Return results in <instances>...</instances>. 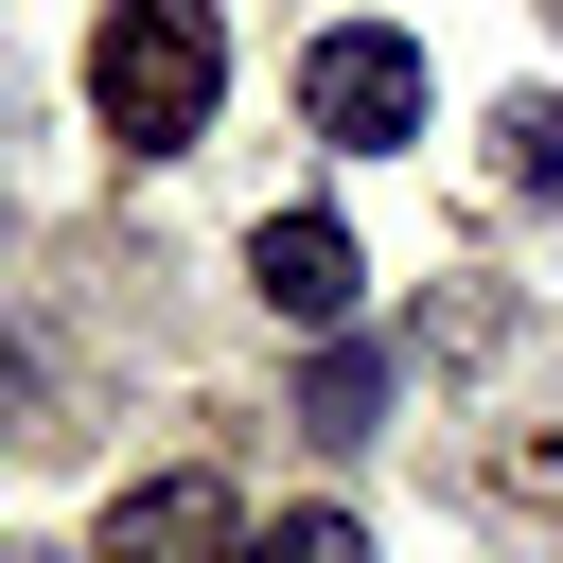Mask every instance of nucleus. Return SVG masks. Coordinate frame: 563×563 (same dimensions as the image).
Masks as SVG:
<instances>
[{"label":"nucleus","mask_w":563,"mask_h":563,"mask_svg":"<svg viewBox=\"0 0 563 563\" xmlns=\"http://www.w3.org/2000/svg\"><path fill=\"white\" fill-rule=\"evenodd\" d=\"M422 106H440V70H422V35H387V18H334V35L299 53V123H317L334 158H405Z\"/></svg>","instance_id":"nucleus-2"},{"label":"nucleus","mask_w":563,"mask_h":563,"mask_svg":"<svg viewBox=\"0 0 563 563\" xmlns=\"http://www.w3.org/2000/svg\"><path fill=\"white\" fill-rule=\"evenodd\" d=\"M246 563H369V528L352 510H282V528H246Z\"/></svg>","instance_id":"nucleus-6"},{"label":"nucleus","mask_w":563,"mask_h":563,"mask_svg":"<svg viewBox=\"0 0 563 563\" xmlns=\"http://www.w3.org/2000/svg\"><path fill=\"white\" fill-rule=\"evenodd\" d=\"M369 405H387V352H317V422H334V440H352V422H369Z\"/></svg>","instance_id":"nucleus-7"},{"label":"nucleus","mask_w":563,"mask_h":563,"mask_svg":"<svg viewBox=\"0 0 563 563\" xmlns=\"http://www.w3.org/2000/svg\"><path fill=\"white\" fill-rule=\"evenodd\" d=\"M211 88H229L211 0H106V18H88V106H106L123 158H176V141L211 123Z\"/></svg>","instance_id":"nucleus-1"},{"label":"nucleus","mask_w":563,"mask_h":563,"mask_svg":"<svg viewBox=\"0 0 563 563\" xmlns=\"http://www.w3.org/2000/svg\"><path fill=\"white\" fill-rule=\"evenodd\" d=\"M493 194H528V211L563 194V88H510L493 106Z\"/></svg>","instance_id":"nucleus-5"},{"label":"nucleus","mask_w":563,"mask_h":563,"mask_svg":"<svg viewBox=\"0 0 563 563\" xmlns=\"http://www.w3.org/2000/svg\"><path fill=\"white\" fill-rule=\"evenodd\" d=\"M246 299L299 317V334H334V317H352V229H334V211H264V229H246Z\"/></svg>","instance_id":"nucleus-4"},{"label":"nucleus","mask_w":563,"mask_h":563,"mask_svg":"<svg viewBox=\"0 0 563 563\" xmlns=\"http://www.w3.org/2000/svg\"><path fill=\"white\" fill-rule=\"evenodd\" d=\"M0 563H53V545H0Z\"/></svg>","instance_id":"nucleus-8"},{"label":"nucleus","mask_w":563,"mask_h":563,"mask_svg":"<svg viewBox=\"0 0 563 563\" xmlns=\"http://www.w3.org/2000/svg\"><path fill=\"white\" fill-rule=\"evenodd\" d=\"M88 563H246V493L176 457V475H141V493L88 528Z\"/></svg>","instance_id":"nucleus-3"}]
</instances>
